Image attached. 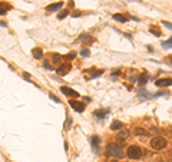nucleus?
Instances as JSON below:
<instances>
[{
    "label": "nucleus",
    "instance_id": "obj_1",
    "mask_svg": "<svg viewBox=\"0 0 172 162\" xmlns=\"http://www.w3.org/2000/svg\"><path fill=\"white\" fill-rule=\"evenodd\" d=\"M106 151H108V155H110V156L124 158V151H122V148L119 145H116V144H108Z\"/></svg>",
    "mask_w": 172,
    "mask_h": 162
},
{
    "label": "nucleus",
    "instance_id": "obj_2",
    "mask_svg": "<svg viewBox=\"0 0 172 162\" xmlns=\"http://www.w3.org/2000/svg\"><path fill=\"white\" fill-rule=\"evenodd\" d=\"M142 151L139 146H136V145H131V146H128V151H126V155H128L129 159H139V158L142 156Z\"/></svg>",
    "mask_w": 172,
    "mask_h": 162
},
{
    "label": "nucleus",
    "instance_id": "obj_3",
    "mask_svg": "<svg viewBox=\"0 0 172 162\" xmlns=\"http://www.w3.org/2000/svg\"><path fill=\"white\" fill-rule=\"evenodd\" d=\"M151 146H152L155 151H161V149L166 148V139H163L161 136H156L154 139H151Z\"/></svg>",
    "mask_w": 172,
    "mask_h": 162
},
{
    "label": "nucleus",
    "instance_id": "obj_4",
    "mask_svg": "<svg viewBox=\"0 0 172 162\" xmlns=\"http://www.w3.org/2000/svg\"><path fill=\"white\" fill-rule=\"evenodd\" d=\"M90 145H92V148H93V152L95 153H99V145H101V138H99V136H92V138H90Z\"/></svg>",
    "mask_w": 172,
    "mask_h": 162
},
{
    "label": "nucleus",
    "instance_id": "obj_5",
    "mask_svg": "<svg viewBox=\"0 0 172 162\" xmlns=\"http://www.w3.org/2000/svg\"><path fill=\"white\" fill-rule=\"evenodd\" d=\"M69 105H70V108L73 110H76V112H83L85 110V105L82 103V102H76V101H70L69 102Z\"/></svg>",
    "mask_w": 172,
    "mask_h": 162
},
{
    "label": "nucleus",
    "instance_id": "obj_6",
    "mask_svg": "<svg viewBox=\"0 0 172 162\" xmlns=\"http://www.w3.org/2000/svg\"><path fill=\"white\" fill-rule=\"evenodd\" d=\"M109 113H110L109 109H97V110L93 112V115H95L97 119H105L106 116H109Z\"/></svg>",
    "mask_w": 172,
    "mask_h": 162
},
{
    "label": "nucleus",
    "instance_id": "obj_7",
    "mask_svg": "<svg viewBox=\"0 0 172 162\" xmlns=\"http://www.w3.org/2000/svg\"><path fill=\"white\" fill-rule=\"evenodd\" d=\"M60 90H62V93H65L66 96H75V98L79 96V93L76 92V90H73V89H70V88H67V86H62V88H60Z\"/></svg>",
    "mask_w": 172,
    "mask_h": 162
},
{
    "label": "nucleus",
    "instance_id": "obj_8",
    "mask_svg": "<svg viewBox=\"0 0 172 162\" xmlns=\"http://www.w3.org/2000/svg\"><path fill=\"white\" fill-rule=\"evenodd\" d=\"M155 85H156V86H159V88H163V86H171V85H172V79H159V80H156V82H155Z\"/></svg>",
    "mask_w": 172,
    "mask_h": 162
},
{
    "label": "nucleus",
    "instance_id": "obj_9",
    "mask_svg": "<svg viewBox=\"0 0 172 162\" xmlns=\"http://www.w3.org/2000/svg\"><path fill=\"white\" fill-rule=\"evenodd\" d=\"M69 70H70V65H69V63H65V65H60L59 67H57V73L59 75H66Z\"/></svg>",
    "mask_w": 172,
    "mask_h": 162
},
{
    "label": "nucleus",
    "instance_id": "obj_10",
    "mask_svg": "<svg viewBox=\"0 0 172 162\" xmlns=\"http://www.w3.org/2000/svg\"><path fill=\"white\" fill-rule=\"evenodd\" d=\"M128 136H129V131H128V129H122V131L118 133V141L125 142V141L128 139Z\"/></svg>",
    "mask_w": 172,
    "mask_h": 162
},
{
    "label": "nucleus",
    "instance_id": "obj_11",
    "mask_svg": "<svg viewBox=\"0 0 172 162\" xmlns=\"http://www.w3.org/2000/svg\"><path fill=\"white\" fill-rule=\"evenodd\" d=\"M62 6H63V2H59V3H55V5H49L47 7H46V10H47V12H56V10H59Z\"/></svg>",
    "mask_w": 172,
    "mask_h": 162
},
{
    "label": "nucleus",
    "instance_id": "obj_12",
    "mask_svg": "<svg viewBox=\"0 0 172 162\" xmlns=\"http://www.w3.org/2000/svg\"><path fill=\"white\" fill-rule=\"evenodd\" d=\"M32 55H33V57H35V59L40 60V59H42V56H43V52H42V49L35 48L33 50H32Z\"/></svg>",
    "mask_w": 172,
    "mask_h": 162
},
{
    "label": "nucleus",
    "instance_id": "obj_13",
    "mask_svg": "<svg viewBox=\"0 0 172 162\" xmlns=\"http://www.w3.org/2000/svg\"><path fill=\"white\" fill-rule=\"evenodd\" d=\"M148 80H151V76H148L146 75V72H143V73L139 76V79H138V82H139V85H145Z\"/></svg>",
    "mask_w": 172,
    "mask_h": 162
},
{
    "label": "nucleus",
    "instance_id": "obj_14",
    "mask_svg": "<svg viewBox=\"0 0 172 162\" xmlns=\"http://www.w3.org/2000/svg\"><path fill=\"white\" fill-rule=\"evenodd\" d=\"M148 93L149 92H146L145 89H143V90H139V98H141V99H143V101H146V99H151V98H155V95H148Z\"/></svg>",
    "mask_w": 172,
    "mask_h": 162
},
{
    "label": "nucleus",
    "instance_id": "obj_15",
    "mask_svg": "<svg viewBox=\"0 0 172 162\" xmlns=\"http://www.w3.org/2000/svg\"><path fill=\"white\" fill-rule=\"evenodd\" d=\"M113 19L116 20V22H120V23H125L126 20H128V17H125L124 14H119V13H115L113 14Z\"/></svg>",
    "mask_w": 172,
    "mask_h": 162
},
{
    "label": "nucleus",
    "instance_id": "obj_16",
    "mask_svg": "<svg viewBox=\"0 0 172 162\" xmlns=\"http://www.w3.org/2000/svg\"><path fill=\"white\" fill-rule=\"evenodd\" d=\"M52 57H53V59H52L53 63H55V65H59V66H60V63H62V56H60V55H57V53H55Z\"/></svg>",
    "mask_w": 172,
    "mask_h": 162
},
{
    "label": "nucleus",
    "instance_id": "obj_17",
    "mask_svg": "<svg viewBox=\"0 0 172 162\" xmlns=\"http://www.w3.org/2000/svg\"><path fill=\"white\" fill-rule=\"evenodd\" d=\"M120 128H122V123H120L119 121H113L112 125H110V129H112V131H118Z\"/></svg>",
    "mask_w": 172,
    "mask_h": 162
},
{
    "label": "nucleus",
    "instance_id": "obj_18",
    "mask_svg": "<svg viewBox=\"0 0 172 162\" xmlns=\"http://www.w3.org/2000/svg\"><path fill=\"white\" fill-rule=\"evenodd\" d=\"M162 48H165V49H171V48H172V36H171L168 40L162 42Z\"/></svg>",
    "mask_w": 172,
    "mask_h": 162
},
{
    "label": "nucleus",
    "instance_id": "obj_19",
    "mask_svg": "<svg viewBox=\"0 0 172 162\" xmlns=\"http://www.w3.org/2000/svg\"><path fill=\"white\" fill-rule=\"evenodd\" d=\"M75 57H76V52H69L66 56H65V59H67V60H73Z\"/></svg>",
    "mask_w": 172,
    "mask_h": 162
},
{
    "label": "nucleus",
    "instance_id": "obj_20",
    "mask_svg": "<svg viewBox=\"0 0 172 162\" xmlns=\"http://www.w3.org/2000/svg\"><path fill=\"white\" fill-rule=\"evenodd\" d=\"M78 40H79V42H85V40H90V36H89V35H86V33H83V35H80V37H79Z\"/></svg>",
    "mask_w": 172,
    "mask_h": 162
},
{
    "label": "nucleus",
    "instance_id": "obj_21",
    "mask_svg": "<svg viewBox=\"0 0 172 162\" xmlns=\"http://www.w3.org/2000/svg\"><path fill=\"white\" fill-rule=\"evenodd\" d=\"M135 132H136V135H148V132L143 131V129H141V128H136Z\"/></svg>",
    "mask_w": 172,
    "mask_h": 162
},
{
    "label": "nucleus",
    "instance_id": "obj_22",
    "mask_svg": "<svg viewBox=\"0 0 172 162\" xmlns=\"http://www.w3.org/2000/svg\"><path fill=\"white\" fill-rule=\"evenodd\" d=\"M43 66H44L47 70H53V66L49 63V60H44V62H43Z\"/></svg>",
    "mask_w": 172,
    "mask_h": 162
},
{
    "label": "nucleus",
    "instance_id": "obj_23",
    "mask_svg": "<svg viewBox=\"0 0 172 162\" xmlns=\"http://www.w3.org/2000/svg\"><path fill=\"white\" fill-rule=\"evenodd\" d=\"M67 13H69V12H67V10H63L62 13H59V16H57V17L60 19V20H62V19H65L67 16Z\"/></svg>",
    "mask_w": 172,
    "mask_h": 162
},
{
    "label": "nucleus",
    "instance_id": "obj_24",
    "mask_svg": "<svg viewBox=\"0 0 172 162\" xmlns=\"http://www.w3.org/2000/svg\"><path fill=\"white\" fill-rule=\"evenodd\" d=\"M80 55H82L83 57H88L89 55H90V52H89V49H83V50L80 52Z\"/></svg>",
    "mask_w": 172,
    "mask_h": 162
},
{
    "label": "nucleus",
    "instance_id": "obj_25",
    "mask_svg": "<svg viewBox=\"0 0 172 162\" xmlns=\"http://www.w3.org/2000/svg\"><path fill=\"white\" fill-rule=\"evenodd\" d=\"M161 96H168V92H163V90H161V92L155 93V98H161Z\"/></svg>",
    "mask_w": 172,
    "mask_h": 162
},
{
    "label": "nucleus",
    "instance_id": "obj_26",
    "mask_svg": "<svg viewBox=\"0 0 172 162\" xmlns=\"http://www.w3.org/2000/svg\"><path fill=\"white\" fill-rule=\"evenodd\" d=\"M151 33H154V35H156V36H161V32H159L158 29H155V27H151Z\"/></svg>",
    "mask_w": 172,
    "mask_h": 162
},
{
    "label": "nucleus",
    "instance_id": "obj_27",
    "mask_svg": "<svg viewBox=\"0 0 172 162\" xmlns=\"http://www.w3.org/2000/svg\"><path fill=\"white\" fill-rule=\"evenodd\" d=\"M50 99H52V101H55V102H57V103L60 102V99H59V98H57V96H55L53 93H50Z\"/></svg>",
    "mask_w": 172,
    "mask_h": 162
},
{
    "label": "nucleus",
    "instance_id": "obj_28",
    "mask_svg": "<svg viewBox=\"0 0 172 162\" xmlns=\"http://www.w3.org/2000/svg\"><path fill=\"white\" fill-rule=\"evenodd\" d=\"M70 123H72V119H70V118H67L66 125H65V129H69V128H70Z\"/></svg>",
    "mask_w": 172,
    "mask_h": 162
},
{
    "label": "nucleus",
    "instance_id": "obj_29",
    "mask_svg": "<svg viewBox=\"0 0 172 162\" xmlns=\"http://www.w3.org/2000/svg\"><path fill=\"white\" fill-rule=\"evenodd\" d=\"M72 16H73V17H79V16H82V12L76 10V12H73V13H72Z\"/></svg>",
    "mask_w": 172,
    "mask_h": 162
},
{
    "label": "nucleus",
    "instance_id": "obj_30",
    "mask_svg": "<svg viewBox=\"0 0 172 162\" xmlns=\"http://www.w3.org/2000/svg\"><path fill=\"white\" fill-rule=\"evenodd\" d=\"M162 25H163L165 27H168V29H171V30H172V23H169V22H162Z\"/></svg>",
    "mask_w": 172,
    "mask_h": 162
},
{
    "label": "nucleus",
    "instance_id": "obj_31",
    "mask_svg": "<svg viewBox=\"0 0 172 162\" xmlns=\"http://www.w3.org/2000/svg\"><path fill=\"white\" fill-rule=\"evenodd\" d=\"M119 73H120V70H119V69H115V72L112 73V78H116V76H118Z\"/></svg>",
    "mask_w": 172,
    "mask_h": 162
},
{
    "label": "nucleus",
    "instance_id": "obj_32",
    "mask_svg": "<svg viewBox=\"0 0 172 162\" xmlns=\"http://www.w3.org/2000/svg\"><path fill=\"white\" fill-rule=\"evenodd\" d=\"M166 60L169 62V63H172V56H168V57H166Z\"/></svg>",
    "mask_w": 172,
    "mask_h": 162
},
{
    "label": "nucleus",
    "instance_id": "obj_33",
    "mask_svg": "<svg viewBox=\"0 0 172 162\" xmlns=\"http://www.w3.org/2000/svg\"><path fill=\"white\" fill-rule=\"evenodd\" d=\"M136 80V76H131V82H135Z\"/></svg>",
    "mask_w": 172,
    "mask_h": 162
},
{
    "label": "nucleus",
    "instance_id": "obj_34",
    "mask_svg": "<svg viewBox=\"0 0 172 162\" xmlns=\"http://www.w3.org/2000/svg\"><path fill=\"white\" fill-rule=\"evenodd\" d=\"M83 101H85V102H90V98H86V96H85Z\"/></svg>",
    "mask_w": 172,
    "mask_h": 162
},
{
    "label": "nucleus",
    "instance_id": "obj_35",
    "mask_svg": "<svg viewBox=\"0 0 172 162\" xmlns=\"http://www.w3.org/2000/svg\"><path fill=\"white\" fill-rule=\"evenodd\" d=\"M135 2H141V0H135Z\"/></svg>",
    "mask_w": 172,
    "mask_h": 162
}]
</instances>
